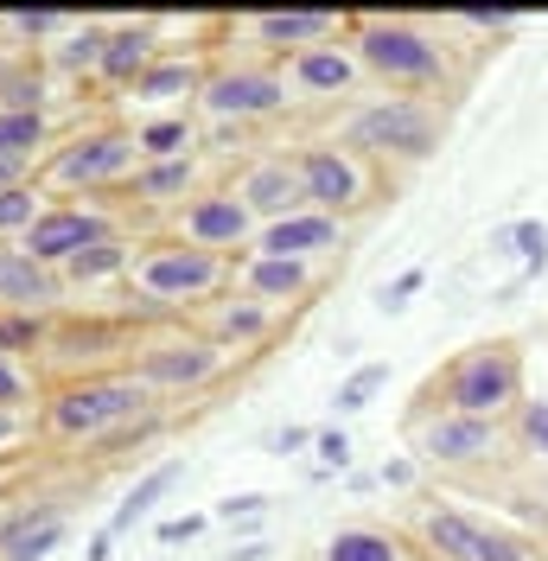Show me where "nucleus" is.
Listing matches in <instances>:
<instances>
[{
    "label": "nucleus",
    "instance_id": "obj_1",
    "mask_svg": "<svg viewBox=\"0 0 548 561\" xmlns=\"http://www.w3.org/2000/svg\"><path fill=\"white\" fill-rule=\"evenodd\" d=\"M351 45L383 96H441L459 83L446 20L434 26L414 13H351Z\"/></svg>",
    "mask_w": 548,
    "mask_h": 561
},
{
    "label": "nucleus",
    "instance_id": "obj_2",
    "mask_svg": "<svg viewBox=\"0 0 548 561\" xmlns=\"http://www.w3.org/2000/svg\"><path fill=\"white\" fill-rule=\"evenodd\" d=\"M160 396L140 383L135 370H103V377H70V383L45 389L38 409V434L52 447H103L140 415H153Z\"/></svg>",
    "mask_w": 548,
    "mask_h": 561
},
{
    "label": "nucleus",
    "instance_id": "obj_3",
    "mask_svg": "<svg viewBox=\"0 0 548 561\" xmlns=\"http://www.w3.org/2000/svg\"><path fill=\"white\" fill-rule=\"evenodd\" d=\"M237 287V255L179 243V237H147L135 249L128 268V300H140V313H205L210 300H224Z\"/></svg>",
    "mask_w": 548,
    "mask_h": 561
},
{
    "label": "nucleus",
    "instance_id": "obj_4",
    "mask_svg": "<svg viewBox=\"0 0 548 561\" xmlns=\"http://www.w3.org/2000/svg\"><path fill=\"white\" fill-rule=\"evenodd\" d=\"M339 147L377 160V167H421L446 140V108L434 96H370L339 115Z\"/></svg>",
    "mask_w": 548,
    "mask_h": 561
},
{
    "label": "nucleus",
    "instance_id": "obj_5",
    "mask_svg": "<svg viewBox=\"0 0 548 561\" xmlns=\"http://www.w3.org/2000/svg\"><path fill=\"white\" fill-rule=\"evenodd\" d=\"M140 173V140L128 122H83L77 135H65L45 167L38 185L52 198H96V192H128V179Z\"/></svg>",
    "mask_w": 548,
    "mask_h": 561
},
{
    "label": "nucleus",
    "instance_id": "obj_6",
    "mask_svg": "<svg viewBox=\"0 0 548 561\" xmlns=\"http://www.w3.org/2000/svg\"><path fill=\"white\" fill-rule=\"evenodd\" d=\"M453 409V415H479V421H511L523 409V351L511 339H484L466 345L446 364L434 389H427V415Z\"/></svg>",
    "mask_w": 548,
    "mask_h": 561
},
{
    "label": "nucleus",
    "instance_id": "obj_7",
    "mask_svg": "<svg viewBox=\"0 0 548 561\" xmlns=\"http://www.w3.org/2000/svg\"><path fill=\"white\" fill-rule=\"evenodd\" d=\"M409 542L421 549V561H543L523 529L491 524V517L459 511V504H427V511H414Z\"/></svg>",
    "mask_w": 548,
    "mask_h": 561
},
{
    "label": "nucleus",
    "instance_id": "obj_8",
    "mask_svg": "<svg viewBox=\"0 0 548 561\" xmlns=\"http://www.w3.org/2000/svg\"><path fill=\"white\" fill-rule=\"evenodd\" d=\"M281 108H294L287 96V77L269 58H210V77L198 90V115L210 128H255V122H274Z\"/></svg>",
    "mask_w": 548,
    "mask_h": 561
},
{
    "label": "nucleus",
    "instance_id": "obj_9",
    "mask_svg": "<svg viewBox=\"0 0 548 561\" xmlns=\"http://www.w3.org/2000/svg\"><path fill=\"white\" fill-rule=\"evenodd\" d=\"M224 364H230V351L217 345L210 332H198V325H167V332H147V339H135V357H128V370H135L153 396H185V389H205V383H217V377H224Z\"/></svg>",
    "mask_w": 548,
    "mask_h": 561
},
{
    "label": "nucleus",
    "instance_id": "obj_10",
    "mask_svg": "<svg viewBox=\"0 0 548 561\" xmlns=\"http://www.w3.org/2000/svg\"><path fill=\"white\" fill-rule=\"evenodd\" d=\"M294 167L307 179V198L312 210H326V217H357V210H370L383 198V167L377 160H364V153H351L339 140H307V147H294Z\"/></svg>",
    "mask_w": 548,
    "mask_h": 561
},
{
    "label": "nucleus",
    "instance_id": "obj_11",
    "mask_svg": "<svg viewBox=\"0 0 548 561\" xmlns=\"http://www.w3.org/2000/svg\"><path fill=\"white\" fill-rule=\"evenodd\" d=\"M115 237H122V210H115V205H103V198H58V205L45 210V224H38L20 249L38 255L45 268H58V275H65L83 249L115 243Z\"/></svg>",
    "mask_w": 548,
    "mask_h": 561
},
{
    "label": "nucleus",
    "instance_id": "obj_12",
    "mask_svg": "<svg viewBox=\"0 0 548 561\" xmlns=\"http://www.w3.org/2000/svg\"><path fill=\"white\" fill-rule=\"evenodd\" d=\"M409 447H414L421 466H491V459L511 447V427H504V421L434 409V415H414Z\"/></svg>",
    "mask_w": 548,
    "mask_h": 561
},
{
    "label": "nucleus",
    "instance_id": "obj_13",
    "mask_svg": "<svg viewBox=\"0 0 548 561\" xmlns=\"http://www.w3.org/2000/svg\"><path fill=\"white\" fill-rule=\"evenodd\" d=\"M344 33H351V13H332V7H307V13H242V20H230V38H249V58H269V65H287L294 51L332 45Z\"/></svg>",
    "mask_w": 548,
    "mask_h": 561
},
{
    "label": "nucleus",
    "instance_id": "obj_14",
    "mask_svg": "<svg viewBox=\"0 0 548 561\" xmlns=\"http://www.w3.org/2000/svg\"><path fill=\"white\" fill-rule=\"evenodd\" d=\"M172 237L179 243H198V249H217V255H249L255 249V237H262V224L249 217V205H242L230 185H217V192H198L185 210H172Z\"/></svg>",
    "mask_w": 548,
    "mask_h": 561
},
{
    "label": "nucleus",
    "instance_id": "obj_15",
    "mask_svg": "<svg viewBox=\"0 0 548 561\" xmlns=\"http://www.w3.org/2000/svg\"><path fill=\"white\" fill-rule=\"evenodd\" d=\"M281 77H287V96L294 103H344V96H357L370 83V70L357 58L351 33L332 38V45H312V51H294L281 65Z\"/></svg>",
    "mask_w": 548,
    "mask_h": 561
},
{
    "label": "nucleus",
    "instance_id": "obj_16",
    "mask_svg": "<svg viewBox=\"0 0 548 561\" xmlns=\"http://www.w3.org/2000/svg\"><path fill=\"white\" fill-rule=\"evenodd\" d=\"M230 192L249 205V217H255L262 230H269V224H281V217H300V210H312L307 179H300V167H294V153H255V160L230 179Z\"/></svg>",
    "mask_w": 548,
    "mask_h": 561
},
{
    "label": "nucleus",
    "instance_id": "obj_17",
    "mask_svg": "<svg viewBox=\"0 0 548 561\" xmlns=\"http://www.w3.org/2000/svg\"><path fill=\"white\" fill-rule=\"evenodd\" d=\"M122 351H135L122 319H52L45 357L58 364V383H70V377H103V364L122 357Z\"/></svg>",
    "mask_w": 548,
    "mask_h": 561
},
{
    "label": "nucleus",
    "instance_id": "obj_18",
    "mask_svg": "<svg viewBox=\"0 0 548 561\" xmlns=\"http://www.w3.org/2000/svg\"><path fill=\"white\" fill-rule=\"evenodd\" d=\"M167 58L160 45V20L153 13H135V20H109V45H103V70H96V90L109 96H128L147 70Z\"/></svg>",
    "mask_w": 548,
    "mask_h": 561
},
{
    "label": "nucleus",
    "instance_id": "obj_19",
    "mask_svg": "<svg viewBox=\"0 0 548 561\" xmlns=\"http://www.w3.org/2000/svg\"><path fill=\"white\" fill-rule=\"evenodd\" d=\"M70 300V287L58 268H45L38 255H26L20 243H0V313H38L58 319V307Z\"/></svg>",
    "mask_w": 548,
    "mask_h": 561
},
{
    "label": "nucleus",
    "instance_id": "obj_20",
    "mask_svg": "<svg viewBox=\"0 0 548 561\" xmlns=\"http://www.w3.org/2000/svg\"><path fill=\"white\" fill-rule=\"evenodd\" d=\"M70 529L65 497H33V504H7L0 517V561H45Z\"/></svg>",
    "mask_w": 548,
    "mask_h": 561
},
{
    "label": "nucleus",
    "instance_id": "obj_21",
    "mask_svg": "<svg viewBox=\"0 0 548 561\" xmlns=\"http://www.w3.org/2000/svg\"><path fill=\"white\" fill-rule=\"evenodd\" d=\"M237 287H242V294H255V300H262V307H274V313H287V307H300L312 287H319V262L242 255V262H237Z\"/></svg>",
    "mask_w": 548,
    "mask_h": 561
},
{
    "label": "nucleus",
    "instance_id": "obj_22",
    "mask_svg": "<svg viewBox=\"0 0 548 561\" xmlns=\"http://www.w3.org/2000/svg\"><path fill=\"white\" fill-rule=\"evenodd\" d=\"M344 249V217L326 210H300V217H281L269 224L249 255H287V262H319V255H339Z\"/></svg>",
    "mask_w": 548,
    "mask_h": 561
},
{
    "label": "nucleus",
    "instance_id": "obj_23",
    "mask_svg": "<svg viewBox=\"0 0 548 561\" xmlns=\"http://www.w3.org/2000/svg\"><path fill=\"white\" fill-rule=\"evenodd\" d=\"M205 77H210V58H205V51H167V58L147 70L135 90H128V103H135V108H153V115H172L179 103H198Z\"/></svg>",
    "mask_w": 548,
    "mask_h": 561
},
{
    "label": "nucleus",
    "instance_id": "obj_24",
    "mask_svg": "<svg viewBox=\"0 0 548 561\" xmlns=\"http://www.w3.org/2000/svg\"><path fill=\"white\" fill-rule=\"evenodd\" d=\"M274 325H281V313L274 307H262L255 294H242V287H230L224 300H210L205 313H198V332H210L224 351H249V345H269Z\"/></svg>",
    "mask_w": 548,
    "mask_h": 561
},
{
    "label": "nucleus",
    "instance_id": "obj_25",
    "mask_svg": "<svg viewBox=\"0 0 548 561\" xmlns=\"http://www.w3.org/2000/svg\"><path fill=\"white\" fill-rule=\"evenodd\" d=\"M198 198V153L185 160H140V173L128 179V205L140 210H185Z\"/></svg>",
    "mask_w": 548,
    "mask_h": 561
},
{
    "label": "nucleus",
    "instance_id": "obj_26",
    "mask_svg": "<svg viewBox=\"0 0 548 561\" xmlns=\"http://www.w3.org/2000/svg\"><path fill=\"white\" fill-rule=\"evenodd\" d=\"M319 561H421V549H414L402 529H377V524H344L326 536V549H319Z\"/></svg>",
    "mask_w": 548,
    "mask_h": 561
},
{
    "label": "nucleus",
    "instance_id": "obj_27",
    "mask_svg": "<svg viewBox=\"0 0 548 561\" xmlns=\"http://www.w3.org/2000/svg\"><path fill=\"white\" fill-rule=\"evenodd\" d=\"M103 45H109V20H77L52 51H45V65L58 70V77H70V83H96V70H103Z\"/></svg>",
    "mask_w": 548,
    "mask_h": 561
},
{
    "label": "nucleus",
    "instance_id": "obj_28",
    "mask_svg": "<svg viewBox=\"0 0 548 561\" xmlns=\"http://www.w3.org/2000/svg\"><path fill=\"white\" fill-rule=\"evenodd\" d=\"M179 479H185V459H167V466H147V472H140L135 485H128V497H122V504H115V517H109V536H128V529L140 524V517H147V511H153V504H160V497H167L172 485H179Z\"/></svg>",
    "mask_w": 548,
    "mask_h": 561
},
{
    "label": "nucleus",
    "instance_id": "obj_29",
    "mask_svg": "<svg viewBox=\"0 0 548 561\" xmlns=\"http://www.w3.org/2000/svg\"><path fill=\"white\" fill-rule=\"evenodd\" d=\"M135 140H140V160H185V153H198V122L192 115H147L135 122Z\"/></svg>",
    "mask_w": 548,
    "mask_h": 561
},
{
    "label": "nucleus",
    "instance_id": "obj_30",
    "mask_svg": "<svg viewBox=\"0 0 548 561\" xmlns=\"http://www.w3.org/2000/svg\"><path fill=\"white\" fill-rule=\"evenodd\" d=\"M135 249L128 237H115V243H96V249H83L77 262L65 268V287H96V280H122L128 287V268H135Z\"/></svg>",
    "mask_w": 548,
    "mask_h": 561
},
{
    "label": "nucleus",
    "instance_id": "obj_31",
    "mask_svg": "<svg viewBox=\"0 0 548 561\" xmlns=\"http://www.w3.org/2000/svg\"><path fill=\"white\" fill-rule=\"evenodd\" d=\"M58 205L45 185H20V192H0V243H26L38 224H45V210Z\"/></svg>",
    "mask_w": 548,
    "mask_h": 561
},
{
    "label": "nucleus",
    "instance_id": "obj_32",
    "mask_svg": "<svg viewBox=\"0 0 548 561\" xmlns=\"http://www.w3.org/2000/svg\"><path fill=\"white\" fill-rule=\"evenodd\" d=\"M20 153H33V160L52 153V115H33V108H0V160H20Z\"/></svg>",
    "mask_w": 548,
    "mask_h": 561
},
{
    "label": "nucleus",
    "instance_id": "obj_33",
    "mask_svg": "<svg viewBox=\"0 0 548 561\" xmlns=\"http://www.w3.org/2000/svg\"><path fill=\"white\" fill-rule=\"evenodd\" d=\"M0 409H7V415L45 409V377H38L33 357H7V351H0Z\"/></svg>",
    "mask_w": 548,
    "mask_h": 561
},
{
    "label": "nucleus",
    "instance_id": "obj_34",
    "mask_svg": "<svg viewBox=\"0 0 548 561\" xmlns=\"http://www.w3.org/2000/svg\"><path fill=\"white\" fill-rule=\"evenodd\" d=\"M491 249L523 255V275H543L548 268V224L543 217H516V224H504V230H491Z\"/></svg>",
    "mask_w": 548,
    "mask_h": 561
},
{
    "label": "nucleus",
    "instance_id": "obj_35",
    "mask_svg": "<svg viewBox=\"0 0 548 561\" xmlns=\"http://www.w3.org/2000/svg\"><path fill=\"white\" fill-rule=\"evenodd\" d=\"M70 26H77V20H70V13H52V7H38V13H0V33L13 38V51H20V45H45V51H52Z\"/></svg>",
    "mask_w": 548,
    "mask_h": 561
},
{
    "label": "nucleus",
    "instance_id": "obj_36",
    "mask_svg": "<svg viewBox=\"0 0 548 561\" xmlns=\"http://www.w3.org/2000/svg\"><path fill=\"white\" fill-rule=\"evenodd\" d=\"M504 427H511V447L523 459H548V396H523V409Z\"/></svg>",
    "mask_w": 548,
    "mask_h": 561
},
{
    "label": "nucleus",
    "instance_id": "obj_37",
    "mask_svg": "<svg viewBox=\"0 0 548 561\" xmlns=\"http://www.w3.org/2000/svg\"><path fill=\"white\" fill-rule=\"evenodd\" d=\"M383 389H389V364H357V370L339 383L332 409H339V415H357V409H370V402H377Z\"/></svg>",
    "mask_w": 548,
    "mask_h": 561
},
{
    "label": "nucleus",
    "instance_id": "obj_38",
    "mask_svg": "<svg viewBox=\"0 0 548 561\" xmlns=\"http://www.w3.org/2000/svg\"><path fill=\"white\" fill-rule=\"evenodd\" d=\"M45 345H52V319L0 313V351H7V357H26V351H45Z\"/></svg>",
    "mask_w": 548,
    "mask_h": 561
},
{
    "label": "nucleus",
    "instance_id": "obj_39",
    "mask_svg": "<svg viewBox=\"0 0 548 561\" xmlns=\"http://www.w3.org/2000/svg\"><path fill=\"white\" fill-rule=\"evenodd\" d=\"M269 491H230V497H217V511H210V524H230V529H242V524H262L269 517Z\"/></svg>",
    "mask_w": 548,
    "mask_h": 561
},
{
    "label": "nucleus",
    "instance_id": "obj_40",
    "mask_svg": "<svg viewBox=\"0 0 548 561\" xmlns=\"http://www.w3.org/2000/svg\"><path fill=\"white\" fill-rule=\"evenodd\" d=\"M421 287H427V268H402L396 280H383V287H377V307H383V313H402Z\"/></svg>",
    "mask_w": 548,
    "mask_h": 561
},
{
    "label": "nucleus",
    "instance_id": "obj_41",
    "mask_svg": "<svg viewBox=\"0 0 548 561\" xmlns=\"http://www.w3.org/2000/svg\"><path fill=\"white\" fill-rule=\"evenodd\" d=\"M312 447H319V479H326V472H344V466H351V434H344V427H326V434H319Z\"/></svg>",
    "mask_w": 548,
    "mask_h": 561
},
{
    "label": "nucleus",
    "instance_id": "obj_42",
    "mask_svg": "<svg viewBox=\"0 0 548 561\" xmlns=\"http://www.w3.org/2000/svg\"><path fill=\"white\" fill-rule=\"evenodd\" d=\"M446 26H472V33H511L516 13H511V7H491V13H453Z\"/></svg>",
    "mask_w": 548,
    "mask_h": 561
},
{
    "label": "nucleus",
    "instance_id": "obj_43",
    "mask_svg": "<svg viewBox=\"0 0 548 561\" xmlns=\"http://www.w3.org/2000/svg\"><path fill=\"white\" fill-rule=\"evenodd\" d=\"M414 479H421V459H383L377 466V485H389V491H409Z\"/></svg>",
    "mask_w": 548,
    "mask_h": 561
},
{
    "label": "nucleus",
    "instance_id": "obj_44",
    "mask_svg": "<svg viewBox=\"0 0 548 561\" xmlns=\"http://www.w3.org/2000/svg\"><path fill=\"white\" fill-rule=\"evenodd\" d=\"M210 529V517H198V511H192V517H167V524H160V542H192V536H205Z\"/></svg>",
    "mask_w": 548,
    "mask_h": 561
},
{
    "label": "nucleus",
    "instance_id": "obj_45",
    "mask_svg": "<svg viewBox=\"0 0 548 561\" xmlns=\"http://www.w3.org/2000/svg\"><path fill=\"white\" fill-rule=\"evenodd\" d=\"M312 440H319V434H312V427H281V434H269V454H300V447H312Z\"/></svg>",
    "mask_w": 548,
    "mask_h": 561
},
{
    "label": "nucleus",
    "instance_id": "obj_46",
    "mask_svg": "<svg viewBox=\"0 0 548 561\" xmlns=\"http://www.w3.org/2000/svg\"><path fill=\"white\" fill-rule=\"evenodd\" d=\"M33 434V415H7L0 409V447H13V440H26Z\"/></svg>",
    "mask_w": 548,
    "mask_h": 561
},
{
    "label": "nucleus",
    "instance_id": "obj_47",
    "mask_svg": "<svg viewBox=\"0 0 548 561\" xmlns=\"http://www.w3.org/2000/svg\"><path fill=\"white\" fill-rule=\"evenodd\" d=\"M83 561H115V536L96 529V536H90V549H83Z\"/></svg>",
    "mask_w": 548,
    "mask_h": 561
},
{
    "label": "nucleus",
    "instance_id": "obj_48",
    "mask_svg": "<svg viewBox=\"0 0 548 561\" xmlns=\"http://www.w3.org/2000/svg\"><path fill=\"white\" fill-rule=\"evenodd\" d=\"M26 65V51H13V45H0V90L13 83V70Z\"/></svg>",
    "mask_w": 548,
    "mask_h": 561
},
{
    "label": "nucleus",
    "instance_id": "obj_49",
    "mask_svg": "<svg viewBox=\"0 0 548 561\" xmlns=\"http://www.w3.org/2000/svg\"><path fill=\"white\" fill-rule=\"evenodd\" d=\"M269 556H274L269 542H237V549H230L224 561H269Z\"/></svg>",
    "mask_w": 548,
    "mask_h": 561
},
{
    "label": "nucleus",
    "instance_id": "obj_50",
    "mask_svg": "<svg viewBox=\"0 0 548 561\" xmlns=\"http://www.w3.org/2000/svg\"><path fill=\"white\" fill-rule=\"evenodd\" d=\"M0 517H7V497H0Z\"/></svg>",
    "mask_w": 548,
    "mask_h": 561
},
{
    "label": "nucleus",
    "instance_id": "obj_51",
    "mask_svg": "<svg viewBox=\"0 0 548 561\" xmlns=\"http://www.w3.org/2000/svg\"><path fill=\"white\" fill-rule=\"evenodd\" d=\"M172 561H179V556H172Z\"/></svg>",
    "mask_w": 548,
    "mask_h": 561
}]
</instances>
